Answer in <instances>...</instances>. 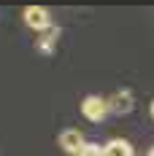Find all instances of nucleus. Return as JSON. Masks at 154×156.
I'll return each instance as SVG.
<instances>
[{
    "mask_svg": "<svg viewBox=\"0 0 154 156\" xmlns=\"http://www.w3.org/2000/svg\"><path fill=\"white\" fill-rule=\"evenodd\" d=\"M81 113H84V119H87V121H92V124L106 121V116H108L106 97H97V94L84 97V100H81Z\"/></svg>",
    "mask_w": 154,
    "mask_h": 156,
    "instance_id": "obj_1",
    "label": "nucleus"
},
{
    "mask_svg": "<svg viewBox=\"0 0 154 156\" xmlns=\"http://www.w3.org/2000/svg\"><path fill=\"white\" fill-rule=\"evenodd\" d=\"M24 24L35 32H43L51 27V19H49V11L43 5H27L24 8Z\"/></svg>",
    "mask_w": 154,
    "mask_h": 156,
    "instance_id": "obj_2",
    "label": "nucleus"
},
{
    "mask_svg": "<svg viewBox=\"0 0 154 156\" xmlns=\"http://www.w3.org/2000/svg\"><path fill=\"white\" fill-rule=\"evenodd\" d=\"M108 105V113H119V116H127L130 110L135 108V100H133V92H127V89H122V92H114L111 97L106 100Z\"/></svg>",
    "mask_w": 154,
    "mask_h": 156,
    "instance_id": "obj_3",
    "label": "nucleus"
},
{
    "mask_svg": "<svg viewBox=\"0 0 154 156\" xmlns=\"http://www.w3.org/2000/svg\"><path fill=\"white\" fill-rule=\"evenodd\" d=\"M84 135H81V129H65L60 135V148L65 151V154H70V156H76L78 151H81V145H84Z\"/></svg>",
    "mask_w": 154,
    "mask_h": 156,
    "instance_id": "obj_4",
    "label": "nucleus"
},
{
    "mask_svg": "<svg viewBox=\"0 0 154 156\" xmlns=\"http://www.w3.org/2000/svg\"><path fill=\"white\" fill-rule=\"evenodd\" d=\"M103 156H135V151H133V145L127 140L114 137V140H108L103 145Z\"/></svg>",
    "mask_w": 154,
    "mask_h": 156,
    "instance_id": "obj_5",
    "label": "nucleus"
},
{
    "mask_svg": "<svg viewBox=\"0 0 154 156\" xmlns=\"http://www.w3.org/2000/svg\"><path fill=\"white\" fill-rule=\"evenodd\" d=\"M57 38H60V27H57V24H51L49 30H43V32H41L38 48H41L43 54H51V51H54V43H57Z\"/></svg>",
    "mask_w": 154,
    "mask_h": 156,
    "instance_id": "obj_6",
    "label": "nucleus"
},
{
    "mask_svg": "<svg viewBox=\"0 0 154 156\" xmlns=\"http://www.w3.org/2000/svg\"><path fill=\"white\" fill-rule=\"evenodd\" d=\"M76 156H103V148H100L97 143H84Z\"/></svg>",
    "mask_w": 154,
    "mask_h": 156,
    "instance_id": "obj_7",
    "label": "nucleus"
},
{
    "mask_svg": "<svg viewBox=\"0 0 154 156\" xmlns=\"http://www.w3.org/2000/svg\"><path fill=\"white\" fill-rule=\"evenodd\" d=\"M149 110H152V119H154V102H152V108H149Z\"/></svg>",
    "mask_w": 154,
    "mask_h": 156,
    "instance_id": "obj_8",
    "label": "nucleus"
},
{
    "mask_svg": "<svg viewBox=\"0 0 154 156\" xmlns=\"http://www.w3.org/2000/svg\"><path fill=\"white\" fill-rule=\"evenodd\" d=\"M149 156H154V145H152V151H149Z\"/></svg>",
    "mask_w": 154,
    "mask_h": 156,
    "instance_id": "obj_9",
    "label": "nucleus"
}]
</instances>
